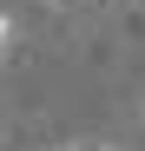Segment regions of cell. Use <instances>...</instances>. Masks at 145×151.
Listing matches in <instances>:
<instances>
[{
  "label": "cell",
  "instance_id": "1",
  "mask_svg": "<svg viewBox=\"0 0 145 151\" xmlns=\"http://www.w3.org/2000/svg\"><path fill=\"white\" fill-rule=\"evenodd\" d=\"M7 40H13V20H7V13H0V46H7Z\"/></svg>",
  "mask_w": 145,
  "mask_h": 151
}]
</instances>
